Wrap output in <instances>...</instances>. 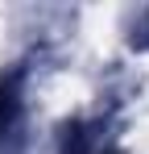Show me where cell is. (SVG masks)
Here are the masks:
<instances>
[{"label":"cell","mask_w":149,"mask_h":154,"mask_svg":"<svg viewBox=\"0 0 149 154\" xmlns=\"http://www.w3.org/2000/svg\"><path fill=\"white\" fill-rule=\"evenodd\" d=\"M21 121V96H17V75L0 79V142L17 129Z\"/></svg>","instance_id":"1"}]
</instances>
